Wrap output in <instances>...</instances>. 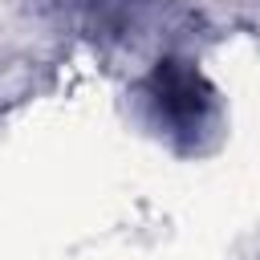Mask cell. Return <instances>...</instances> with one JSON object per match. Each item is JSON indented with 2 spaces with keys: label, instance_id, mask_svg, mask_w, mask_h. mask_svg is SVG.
Masks as SVG:
<instances>
[{
  "label": "cell",
  "instance_id": "6da1fadb",
  "mask_svg": "<svg viewBox=\"0 0 260 260\" xmlns=\"http://www.w3.org/2000/svg\"><path fill=\"white\" fill-rule=\"evenodd\" d=\"M150 102H154V114L158 122L171 130V134H199L207 114H211V89L207 81L199 77V69H191L187 61H158L150 81Z\"/></svg>",
  "mask_w": 260,
  "mask_h": 260
}]
</instances>
